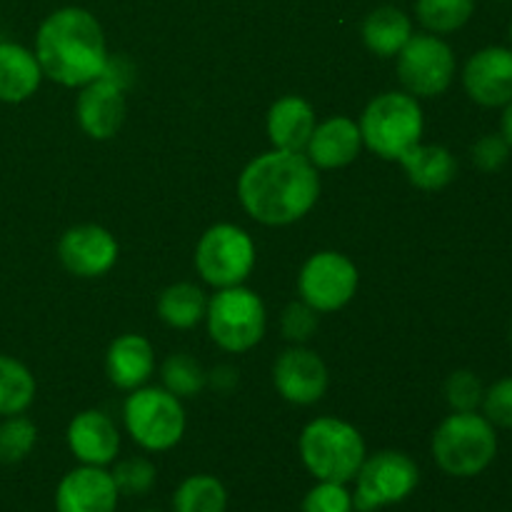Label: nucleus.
Returning a JSON list of instances; mask_svg holds the SVG:
<instances>
[{
  "label": "nucleus",
  "mask_w": 512,
  "mask_h": 512,
  "mask_svg": "<svg viewBox=\"0 0 512 512\" xmlns=\"http://www.w3.org/2000/svg\"><path fill=\"white\" fill-rule=\"evenodd\" d=\"M300 458L315 480L348 485L365 460V440L350 423L315 418L300 433Z\"/></svg>",
  "instance_id": "nucleus-3"
},
{
  "label": "nucleus",
  "mask_w": 512,
  "mask_h": 512,
  "mask_svg": "<svg viewBox=\"0 0 512 512\" xmlns=\"http://www.w3.org/2000/svg\"><path fill=\"white\" fill-rule=\"evenodd\" d=\"M35 58L50 80L65 88H83L100 78L108 63L103 28L83 8L55 10L35 35Z\"/></svg>",
  "instance_id": "nucleus-2"
},
{
  "label": "nucleus",
  "mask_w": 512,
  "mask_h": 512,
  "mask_svg": "<svg viewBox=\"0 0 512 512\" xmlns=\"http://www.w3.org/2000/svg\"><path fill=\"white\" fill-rule=\"evenodd\" d=\"M35 400V378L20 360L0 355V418L23 415Z\"/></svg>",
  "instance_id": "nucleus-25"
},
{
  "label": "nucleus",
  "mask_w": 512,
  "mask_h": 512,
  "mask_svg": "<svg viewBox=\"0 0 512 512\" xmlns=\"http://www.w3.org/2000/svg\"><path fill=\"white\" fill-rule=\"evenodd\" d=\"M510 333H512V330H510Z\"/></svg>",
  "instance_id": "nucleus-39"
},
{
  "label": "nucleus",
  "mask_w": 512,
  "mask_h": 512,
  "mask_svg": "<svg viewBox=\"0 0 512 512\" xmlns=\"http://www.w3.org/2000/svg\"><path fill=\"white\" fill-rule=\"evenodd\" d=\"M38 440V428L23 415H10L0 423V463L13 465L30 455Z\"/></svg>",
  "instance_id": "nucleus-29"
},
{
  "label": "nucleus",
  "mask_w": 512,
  "mask_h": 512,
  "mask_svg": "<svg viewBox=\"0 0 512 512\" xmlns=\"http://www.w3.org/2000/svg\"><path fill=\"white\" fill-rule=\"evenodd\" d=\"M315 110L300 95H285L275 100L268 113V138L275 150L305 153L315 130Z\"/></svg>",
  "instance_id": "nucleus-19"
},
{
  "label": "nucleus",
  "mask_w": 512,
  "mask_h": 512,
  "mask_svg": "<svg viewBox=\"0 0 512 512\" xmlns=\"http://www.w3.org/2000/svg\"><path fill=\"white\" fill-rule=\"evenodd\" d=\"M43 80L38 58L18 43H0V103H23Z\"/></svg>",
  "instance_id": "nucleus-22"
},
{
  "label": "nucleus",
  "mask_w": 512,
  "mask_h": 512,
  "mask_svg": "<svg viewBox=\"0 0 512 512\" xmlns=\"http://www.w3.org/2000/svg\"><path fill=\"white\" fill-rule=\"evenodd\" d=\"M420 470L410 455L400 450H380L363 460L355 475L353 508L355 512H378L398 505L415 493Z\"/></svg>",
  "instance_id": "nucleus-8"
},
{
  "label": "nucleus",
  "mask_w": 512,
  "mask_h": 512,
  "mask_svg": "<svg viewBox=\"0 0 512 512\" xmlns=\"http://www.w3.org/2000/svg\"><path fill=\"white\" fill-rule=\"evenodd\" d=\"M398 78L415 98H438L455 78V53L438 35H410L398 53Z\"/></svg>",
  "instance_id": "nucleus-10"
},
{
  "label": "nucleus",
  "mask_w": 512,
  "mask_h": 512,
  "mask_svg": "<svg viewBox=\"0 0 512 512\" xmlns=\"http://www.w3.org/2000/svg\"><path fill=\"white\" fill-rule=\"evenodd\" d=\"M143 512H163V510H143Z\"/></svg>",
  "instance_id": "nucleus-38"
},
{
  "label": "nucleus",
  "mask_w": 512,
  "mask_h": 512,
  "mask_svg": "<svg viewBox=\"0 0 512 512\" xmlns=\"http://www.w3.org/2000/svg\"><path fill=\"white\" fill-rule=\"evenodd\" d=\"M155 353L153 345L143 335H120L113 340L105 355V370H108L110 383L120 390L143 388L145 380L153 375Z\"/></svg>",
  "instance_id": "nucleus-20"
},
{
  "label": "nucleus",
  "mask_w": 512,
  "mask_h": 512,
  "mask_svg": "<svg viewBox=\"0 0 512 512\" xmlns=\"http://www.w3.org/2000/svg\"><path fill=\"white\" fill-rule=\"evenodd\" d=\"M495 455H498L495 425L478 410L448 415L433 435L435 463L453 478H475L490 468Z\"/></svg>",
  "instance_id": "nucleus-4"
},
{
  "label": "nucleus",
  "mask_w": 512,
  "mask_h": 512,
  "mask_svg": "<svg viewBox=\"0 0 512 512\" xmlns=\"http://www.w3.org/2000/svg\"><path fill=\"white\" fill-rule=\"evenodd\" d=\"M238 195L248 215L263 225H290L318 203V168L305 153L270 150L245 165Z\"/></svg>",
  "instance_id": "nucleus-1"
},
{
  "label": "nucleus",
  "mask_w": 512,
  "mask_h": 512,
  "mask_svg": "<svg viewBox=\"0 0 512 512\" xmlns=\"http://www.w3.org/2000/svg\"><path fill=\"white\" fill-rule=\"evenodd\" d=\"M75 115L80 128L93 140L113 138L125 120V88L110 75H100L93 83L83 85Z\"/></svg>",
  "instance_id": "nucleus-16"
},
{
  "label": "nucleus",
  "mask_w": 512,
  "mask_h": 512,
  "mask_svg": "<svg viewBox=\"0 0 512 512\" xmlns=\"http://www.w3.org/2000/svg\"><path fill=\"white\" fill-rule=\"evenodd\" d=\"M208 313V298L193 283H175L165 288L158 298V315L165 325L188 330L198 325Z\"/></svg>",
  "instance_id": "nucleus-24"
},
{
  "label": "nucleus",
  "mask_w": 512,
  "mask_h": 512,
  "mask_svg": "<svg viewBox=\"0 0 512 512\" xmlns=\"http://www.w3.org/2000/svg\"><path fill=\"white\" fill-rule=\"evenodd\" d=\"M68 448L83 465L105 468L120 450V435L113 420L98 410L78 413L68 425Z\"/></svg>",
  "instance_id": "nucleus-17"
},
{
  "label": "nucleus",
  "mask_w": 512,
  "mask_h": 512,
  "mask_svg": "<svg viewBox=\"0 0 512 512\" xmlns=\"http://www.w3.org/2000/svg\"><path fill=\"white\" fill-rule=\"evenodd\" d=\"M483 395V383L470 370H455L445 383V400L453 408V413H473L483 405Z\"/></svg>",
  "instance_id": "nucleus-31"
},
{
  "label": "nucleus",
  "mask_w": 512,
  "mask_h": 512,
  "mask_svg": "<svg viewBox=\"0 0 512 512\" xmlns=\"http://www.w3.org/2000/svg\"><path fill=\"white\" fill-rule=\"evenodd\" d=\"M228 493L213 475H190L173 493V512H225Z\"/></svg>",
  "instance_id": "nucleus-26"
},
{
  "label": "nucleus",
  "mask_w": 512,
  "mask_h": 512,
  "mask_svg": "<svg viewBox=\"0 0 512 512\" xmlns=\"http://www.w3.org/2000/svg\"><path fill=\"white\" fill-rule=\"evenodd\" d=\"M360 148H363V135H360L358 123L345 115H335L315 125L305 155L315 168L333 170L353 163L360 155Z\"/></svg>",
  "instance_id": "nucleus-18"
},
{
  "label": "nucleus",
  "mask_w": 512,
  "mask_h": 512,
  "mask_svg": "<svg viewBox=\"0 0 512 512\" xmlns=\"http://www.w3.org/2000/svg\"><path fill=\"white\" fill-rule=\"evenodd\" d=\"M255 265V243L243 228L218 223L203 233L195 248V268L213 288L243 285Z\"/></svg>",
  "instance_id": "nucleus-9"
},
{
  "label": "nucleus",
  "mask_w": 512,
  "mask_h": 512,
  "mask_svg": "<svg viewBox=\"0 0 512 512\" xmlns=\"http://www.w3.org/2000/svg\"><path fill=\"white\" fill-rule=\"evenodd\" d=\"M420 23L433 33H453L473 18L475 0H418Z\"/></svg>",
  "instance_id": "nucleus-28"
},
{
  "label": "nucleus",
  "mask_w": 512,
  "mask_h": 512,
  "mask_svg": "<svg viewBox=\"0 0 512 512\" xmlns=\"http://www.w3.org/2000/svg\"><path fill=\"white\" fill-rule=\"evenodd\" d=\"M510 150L512 148L503 135L490 133L475 140L470 155H473V163L478 170H483V173H498V170H503L508 165Z\"/></svg>",
  "instance_id": "nucleus-33"
},
{
  "label": "nucleus",
  "mask_w": 512,
  "mask_h": 512,
  "mask_svg": "<svg viewBox=\"0 0 512 512\" xmlns=\"http://www.w3.org/2000/svg\"><path fill=\"white\" fill-rule=\"evenodd\" d=\"M283 335L293 343H308L318 330V310L310 308L308 303H290L283 310V320H280Z\"/></svg>",
  "instance_id": "nucleus-35"
},
{
  "label": "nucleus",
  "mask_w": 512,
  "mask_h": 512,
  "mask_svg": "<svg viewBox=\"0 0 512 512\" xmlns=\"http://www.w3.org/2000/svg\"><path fill=\"white\" fill-rule=\"evenodd\" d=\"M115 488H118L120 495H130V498H138V495H145L153 490L155 478V465L150 463L148 458H125L115 465L113 473Z\"/></svg>",
  "instance_id": "nucleus-30"
},
{
  "label": "nucleus",
  "mask_w": 512,
  "mask_h": 512,
  "mask_svg": "<svg viewBox=\"0 0 512 512\" xmlns=\"http://www.w3.org/2000/svg\"><path fill=\"white\" fill-rule=\"evenodd\" d=\"M160 378H163L165 390L173 393L175 398H195L203 393L205 383H208V373L203 370V365L190 358L188 353L170 355L163 363Z\"/></svg>",
  "instance_id": "nucleus-27"
},
{
  "label": "nucleus",
  "mask_w": 512,
  "mask_h": 512,
  "mask_svg": "<svg viewBox=\"0 0 512 512\" xmlns=\"http://www.w3.org/2000/svg\"><path fill=\"white\" fill-rule=\"evenodd\" d=\"M360 135L383 160H398L405 150L420 143L425 120L418 98L410 93H383L368 103L360 115Z\"/></svg>",
  "instance_id": "nucleus-5"
},
{
  "label": "nucleus",
  "mask_w": 512,
  "mask_h": 512,
  "mask_svg": "<svg viewBox=\"0 0 512 512\" xmlns=\"http://www.w3.org/2000/svg\"><path fill=\"white\" fill-rule=\"evenodd\" d=\"M463 85L478 105L505 108L512 100V48L478 50L465 65Z\"/></svg>",
  "instance_id": "nucleus-14"
},
{
  "label": "nucleus",
  "mask_w": 512,
  "mask_h": 512,
  "mask_svg": "<svg viewBox=\"0 0 512 512\" xmlns=\"http://www.w3.org/2000/svg\"><path fill=\"white\" fill-rule=\"evenodd\" d=\"M118 488L113 475L98 465H80L60 480L55 490L58 512H115L118 510Z\"/></svg>",
  "instance_id": "nucleus-15"
},
{
  "label": "nucleus",
  "mask_w": 512,
  "mask_h": 512,
  "mask_svg": "<svg viewBox=\"0 0 512 512\" xmlns=\"http://www.w3.org/2000/svg\"><path fill=\"white\" fill-rule=\"evenodd\" d=\"M483 415L495 428L512 430V378L498 380L485 390Z\"/></svg>",
  "instance_id": "nucleus-34"
},
{
  "label": "nucleus",
  "mask_w": 512,
  "mask_h": 512,
  "mask_svg": "<svg viewBox=\"0 0 512 512\" xmlns=\"http://www.w3.org/2000/svg\"><path fill=\"white\" fill-rule=\"evenodd\" d=\"M510 45H512V23H510Z\"/></svg>",
  "instance_id": "nucleus-37"
},
{
  "label": "nucleus",
  "mask_w": 512,
  "mask_h": 512,
  "mask_svg": "<svg viewBox=\"0 0 512 512\" xmlns=\"http://www.w3.org/2000/svg\"><path fill=\"white\" fill-rule=\"evenodd\" d=\"M410 183L420 190H443L458 175V160L443 145H413L398 158Z\"/></svg>",
  "instance_id": "nucleus-21"
},
{
  "label": "nucleus",
  "mask_w": 512,
  "mask_h": 512,
  "mask_svg": "<svg viewBox=\"0 0 512 512\" xmlns=\"http://www.w3.org/2000/svg\"><path fill=\"white\" fill-rule=\"evenodd\" d=\"M60 263L78 278H100L118 260V243L100 225H75L58 243Z\"/></svg>",
  "instance_id": "nucleus-12"
},
{
  "label": "nucleus",
  "mask_w": 512,
  "mask_h": 512,
  "mask_svg": "<svg viewBox=\"0 0 512 512\" xmlns=\"http://www.w3.org/2000/svg\"><path fill=\"white\" fill-rule=\"evenodd\" d=\"M413 35V23L408 15L398 8H385L373 10L363 23V40L368 45L370 53L380 55V58H393L403 50Z\"/></svg>",
  "instance_id": "nucleus-23"
},
{
  "label": "nucleus",
  "mask_w": 512,
  "mask_h": 512,
  "mask_svg": "<svg viewBox=\"0 0 512 512\" xmlns=\"http://www.w3.org/2000/svg\"><path fill=\"white\" fill-rule=\"evenodd\" d=\"M128 435L150 453L175 448L185 433V410L180 398L165 388H135L123 408Z\"/></svg>",
  "instance_id": "nucleus-6"
},
{
  "label": "nucleus",
  "mask_w": 512,
  "mask_h": 512,
  "mask_svg": "<svg viewBox=\"0 0 512 512\" xmlns=\"http://www.w3.org/2000/svg\"><path fill=\"white\" fill-rule=\"evenodd\" d=\"M208 333L228 353H245L265 335V305L258 293L233 285L208 300Z\"/></svg>",
  "instance_id": "nucleus-7"
},
{
  "label": "nucleus",
  "mask_w": 512,
  "mask_h": 512,
  "mask_svg": "<svg viewBox=\"0 0 512 512\" xmlns=\"http://www.w3.org/2000/svg\"><path fill=\"white\" fill-rule=\"evenodd\" d=\"M500 135L508 140V145L512 148V100L505 105L503 110V118H500Z\"/></svg>",
  "instance_id": "nucleus-36"
},
{
  "label": "nucleus",
  "mask_w": 512,
  "mask_h": 512,
  "mask_svg": "<svg viewBox=\"0 0 512 512\" xmlns=\"http://www.w3.org/2000/svg\"><path fill=\"white\" fill-rule=\"evenodd\" d=\"M358 290V268L345 255L323 250L303 265L298 275V293L303 303L318 313H333L348 305Z\"/></svg>",
  "instance_id": "nucleus-11"
},
{
  "label": "nucleus",
  "mask_w": 512,
  "mask_h": 512,
  "mask_svg": "<svg viewBox=\"0 0 512 512\" xmlns=\"http://www.w3.org/2000/svg\"><path fill=\"white\" fill-rule=\"evenodd\" d=\"M273 383L288 403L313 405L328 390V368L318 353L295 345L275 360Z\"/></svg>",
  "instance_id": "nucleus-13"
},
{
  "label": "nucleus",
  "mask_w": 512,
  "mask_h": 512,
  "mask_svg": "<svg viewBox=\"0 0 512 512\" xmlns=\"http://www.w3.org/2000/svg\"><path fill=\"white\" fill-rule=\"evenodd\" d=\"M303 512H355L353 493L343 483L318 480L303 500Z\"/></svg>",
  "instance_id": "nucleus-32"
}]
</instances>
